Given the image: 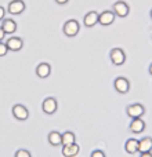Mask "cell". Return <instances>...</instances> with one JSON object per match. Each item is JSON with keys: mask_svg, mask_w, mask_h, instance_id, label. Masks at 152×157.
I'll use <instances>...</instances> for the list:
<instances>
[{"mask_svg": "<svg viewBox=\"0 0 152 157\" xmlns=\"http://www.w3.org/2000/svg\"><path fill=\"white\" fill-rule=\"evenodd\" d=\"M14 157H32V155H30L26 149H18L15 152V156Z\"/></svg>", "mask_w": 152, "mask_h": 157, "instance_id": "ffe728a7", "label": "cell"}, {"mask_svg": "<svg viewBox=\"0 0 152 157\" xmlns=\"http://www.w3.org/2000/svg\"><path fill=\"white\" fill-rule=\"evenodd\" d=\"M68 2H69V0H55V3H57V4H61V6H62V4H66Z\"/></svg>", "mask_w": 152, "mask_h": 157, "instance_id": "cb8c5ba5", "label": "cell"}, {"mask_svg": "<svg viewBox=\"0 0 152 157\" xmlns=\"http://www.w3.org/2000/svg\"><path fill=\"white\" fill-rule=\"evenodd\" d=\"M125 150L129 155H136L138 153V139L136 138H129L125 142Z\"/></svg>", "mask_w": 152, "mask_h": 157, "instance_id": "2e32d148", "label": "cell"}, {"mask_svg": "<svg viewBox=\"0 0 152 157\" xmlns=\"http://www.w3.org/2000/svg\"><path fill=\"white\" fill-rule=\"evenodd\" d=\"M51 75V65L47 62H40L36 66V76L40 78H47Z\"/></svg>", "mask_w": 152, "mask_h": 157, "instance_id": "5bb4252c", "label": "cell"}, {"mask_svg": "<svg viewBox=\"0 0 152 157\" xmlns=\"http://www.w3.org/2000/svg\"><path fill=\"white\" fill-rule=\"evenodd\" d=\"M58 109V102L54 97H47L42 103V110L46 114H54Z\"/></svg>", "mask_w": 152, "mask_h": 157, "instance_id": "52a82bcc", "label": "cell"}, {"mask_svg": "<svg viewBox=\"0 0 152 157\" xmlns=\"http://www.w3.org/2000/svg\"><path fill=\"white\" fill-rule=\"evenodd\" d=\"M80 152V146L78 144H74V145H69V146H62V153L64 157H76Z\"/></svg>", "mask_w": 152, "mask_h": 157, "instance_id": "e0dca14e", "label": "cell"}, {"mask_svg": "<svg viewBox=\"0 0 152 157\" xmlns=\"http://www.w3.org/2000/svg\"><path fill=\"white\" fill-rule=\"evenodd\" d=\"M90 157H106V156H105V153H104L102 150L95 149V150H93V152H91V155H90Z\"/></svg>", "mask_w": 152, "mask_h": 157, "instance_id": "7402d4cb", "label": "cell"}, {"mask_svg": "<svg viewBox=\"0 0 152 157\" xmlns=\"http://www.w3.org/2000/svg\"><path fill=\"white\" fill-rule=\"evenodd\" d=\"M4 36H6V33L3 32V29L0 28V41H3V39H4Z\"/></svg>", "mask_w": 152, "mask_h": 157, "instance_id": "d4e9b609", "label": "cell"}, {"mask_svg": "<svg viewBox=\"0 0 152 157\" xmlns=\"http://www.w3.org/2000/svg\"><path fill=\"white\" fill-rule=\"evenodd\" d=\"M115 18H116V15L112 10H104L98 15V24L102 25V26H109L115 22Z\"/></svg>", "mask_w": 152, "mask_h": 157, "instance_id": "ba28073f", "label": "cell"}, {"mask_svg": "<svg viewBox=\"0 0 152 157\" xmlns=\"http://www.w3.org/2000/svg\"><path fill=\"white\" fill-rule=\"evenodd\" d=\"M114 88L116 90L119 94H127V92L130 91V81H129V78L119 76V77L115 78Z\"/></svg>", "mask_w": 152, "mask_h": 157, "instance_id": "5b68a950", "label": "cell"}, {"mask_svg": "<svg viewBox=\"0 0 152 157\" xmlns=\"http://www.w3.org/2000/svg\"><path fill=\"white\" fill-rule=\"evenodd\" d=\"M109 58L115 66H122L126 62V52L119 47H115L109 51Z\"/></svg>", "mask_w": 152, "mask_h": 157, "instance_id": "277c9868", "label": "cell"}, {"mask_svg": "<svg viewBox=\"0 0 152 157\" xmlns=\"http://www.w3.org/2000/svg\"><path fill=\"white\" fill-rule=\"evenodd\" d=\"M148 72H150V75L152 76V62L150 63V68H148Z\"/></svg>", "mask_w": 152, "mask_h": 157, "instance_id": "4316f807", "label": "cell"}, {"mask_svg": "<svg viewBox=\"0 0 152 157\" xmlns=\"http://www.w3.org/2000/svg\"><path fill=\"white\" fill-rule=\"evenodd\" d=\"M25 8H26V6H25L24 0H13V2L8 3L7 11L11 15H19L25 11Z\"/></svg>", "mask_w": 152, "mask_h": 157, "instance_id": "9c48e42d", "label": "cell"}, {"mask_svg": "<svg viewBox=\"0 0 152 157\" xmlns=\"http://www.w3.org/2000/svg\"><path fill=\"white\" fill-rule=\"evenodd\" d=\"M47 141L53 146H60L62 144V134L58 132V131H51L49 134V136H47Z\"/></svg>", "mask_w": 152, "mask_h": 157, "instance_id": "ac0fdd59", "label": "cell"}, {"mask_svg": "<svg viewBox=\"0 0 152 157\" xmlns=\"http://www.w3.org/2000/svg\"><path fill=\"white\" fill-rule=\"evenodd\" d=\"M7 52H8V48H7V46H6V43L0 41V57H4Z\"/></svg>", "mask_w": 152, "mask_h": 157, "instance_id": "44dd1931", "label": "cell"}, {"mask_svg": "<svg viewBox=\"0 0 152 157\" xmlns=\"http://www.w3.org/2000/svg\"><path fill=\"white\" fill-rule=\"evenodd\" d=\"M76 144V135L72 131H65L62 134V146H69V145Z\"/></svg>", "mask_w": 152, "mask_h": 157, "instance_id": "d6986e66", "label": "cell"}, {"mask_svg": "<svg viewBox=\"0 0 152 157\" xmlns=\"http://www.w3.org/2000/svg\"><path fill=\"white\" fill-rule=\"evenodd\" d=\"M4 18H6V8L0 6V22H2Z\"/></svg>", "mask_w": 152, "mask_h": 157, "instance_id": "603a6c76", "label": "cell"}, {"mask_svg": "<svg viewBox=\"0 0 152 157\" xmlns=\"http://www.w3.org/2000/svg\"><path fill=\"white\" fill-rule=\"evenodd\" d=\"M138 152L140 153L152 152V138L151 136H144V138L138 139Z\"/></svg>", "mask_w": 152, "mask_h": 157, "instance_id": "9a60e30c", "label": "cell"}, {"mask_svg": "<svg viewBox=\"0 0 152 157\" xmlns=\"http://www.w3.org/2000/svg\"><path fill=\"white\" fill-rule=\"evenodd\" d=\"M145 127H147V124H145V121L142 119H131V123L129 124V130H130L133 134L144 132Z\"/></svg>", "mask_w": 152, "mask_h": 157, "instance_id": "7c38bea8", "label": "cell"}, {"mask_svg": "<svg viewBox=\"0 0 152 157\" xmlns=\"http://www.w3.org/2000/svg\"><path fill=\"white\" fill-rule=\"evenodd\" d=\"M79 30H80V24L76 19H68L62 26V32L66 37H75L79 33Z\"/></svg>", "mask_w": 152, "mask_h": 157, "instance_id": "6da1fadb", "label": "cell"}, {"mask_svg": "<svg viewBox=\"0 0 152 157\" xmlns=\"http://www.w3.org/2000/svg\"><path fill=\"white\" fill-rule=\"evenodd\" d=\"M112 11L115 13V15L119 17V18H126L130 13V6L125 2V0H118L114 3L112 6Z\"/></svg>", "mask_w": 152, "mask_h": 157, "instance_id": "3957f363", "label": "cell"}, {"mask_svg": "<svg viewBox=\"0 0 152 157\" xmlns=\"http://www.w3.org/2000/svg\"><path fill=\"white\" fill-rule=\"evenodd\" d=\"M98 15L100 14L97 13V11H89V13L86 14V15L83 17V24L86 28H93L95 26V25L98 24Z\"/></svg>", "mask_w": 152, "mask_h": 157, "instance_id": "4fadbf2b", "label": "cell"}, {"mask_svg": "<svg viewBox=\"0 0 152 157\" xmlns=\"http://www.w3.org/2000/svg\"><path fill=\"white\" fill-rule=\"evenodd\" d=\"M126 113H127V116L130 119H141L145 114V106L138 102L131 103V105H129L126 108Z\"/></svg>", "mask_w": 152, "mask_h": 157, "instance_id": "7a4b0ae2", "label": "cell"}, {"mask_svg": "<svg viewBox=\"0 0 152 157\" xmlns=\"http://www.w3.org/2000/svg\"><path fill=\"white\" fill-rule=\"evenodd\" d=\"M6 46H7L8 51H19L24 47V40L21 37H17V36H11L10 39H7Z\"/></svg>", "mask_w": 152, "mask_h": 157, "instance_id": "30bf717a", "label": "cell"}, {"mask_svg": "<svg viewBox=\"0 0 152 157\" xmlns=\"http://www.w3.org/2000/svg\"><path fill=\"white\" fill-rule=\"evenodd\" d=\"M150 17H151V19H152V10L150 11Z\"/></svg>", "mask_w": 152, "mask_h": 157, "instance_id": "83f0119b", "label": "cell"}, {"mask_svg": "<svg viewBox=\"0 0 152 157\" xmlns=\"http://www.w3.org/2000/svg\"><path fill=\"white\" fill-rule=\"evenodd\" d=\"M11 113H13V116L15 117L17 120H19V121H25V120H28V117H29V110L26 109V106L21 105V103L14 105L13 109H11Z\"/></svg>", "mask_w": 152, "mask_h": 157, "instance_id": "8992f818", "label": "cell"}, {"mask_svg": "<svg viewBox=\"0 0 152 157\" xmlns=\"http://www.w3.org/2000/svg\"><path fill=\"white\" fill-rule=\"evenodd\" d=\"M140 157H152V152H150V153H141V156Z\"/></svg>", "mask_w": 152, "mask_h": 157, "instance_id": "484cf974", "label": "cell"}, {"mask_svg": "<svg viewBox=\"0 0 152 157\" xmlns=\"http://www.w3.org/2000/svg\"><path fill=\"white\" fill-rule=\"evenodd\" d=\"M0 28L3 29V32H4L6 35H13V33L17 32V22L11 18H4L2 21Z\"/></svg>", "mask_w": 152, "mask_h": 157, "instance_id": "8fae6325", "label": "cell"}]
</instances>
